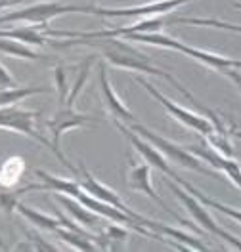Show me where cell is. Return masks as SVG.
I'll list each match as a JSON object with an SVG mask.
<instances>
[{"mask_svg":"<svg viewBox=\"0 0 241 252\" xmlns=\"http://www.w3.org/2000/svg\"><path fill=\"white\" fill-rule=\"evenodd\" d=\"M52 46L56 48H73V46H88L92 50H96L98 54L105 60L107 63H111L113 67L117 69H125V71H134V73H145V75H151V77H161L163 80H167L169 84H172L180 94L184 95L193 107L201 109L205 113V117L209 119L214 130L218 132H230V128H226L222 119L214 113L212 109L205 107L195 95L184 88V84L172 75V73H167L159 69L157 65H153L151 58L140 52L138 48H134L132 44H129V40H121L119 36H94V38H82V36H69L67 40L60 42V40H52L50 42Z\"/></svg>","mask_w":241,"mask_h":252,"instance_id":"6da1fadb","label":"cell"},{"mask_svg":"<svg viewBox=\"0 0 241 252\" xmlns=\"http://www.w3.org/2000/svg\"><path fill=\"white\" fill-rule=\"evenodd\" d=\"M174 25H197V27H216V29H226V31L240 32L238 23H228V21H218L212 17H188V16H176L165 14V16H153V17H142L140 21L132 23L129 27H113V29H102V31H88V32H77V31H56L50 29L48 25L42 27L40 31L48 36H82V38H94V36H125V34H134V32H163L167 27Z\"/></svg>","mask_w":241,"mask_h":252,"instance_id":"7a4b0ae2","label":"cell"},{"mask_svg":"<svg viewBox=\"0 0 241 252\" xmlns=\"http://www.w3.org/2000/svg\"><path fill=\"white\" fill-rule=\"evenodd\" d=\"M77 174H80V178L77 180L79 186L84 189L88 195H92L94 199L102 201V203H107V205H111V206H115V208H119V210H123V212H127L129 216H132L134 220L140 221V223L145 227V220H147V218L142 216V214H138L134 208H130L115 189H111L109 186H105V184H102L100 180H96V178L90 174V170L84 166V162H79Z\"/></svg>","mask_w":241,"mask_h":252,"instance_id":"9c48e42d","label":"cell"},{"mask_svg":"<svg viewBox=\"0 0 241 252\" xmlns=\"http://www.w3.org/2000/svg\"><path fill=\"white\" fill-rule=\"evenodd\" d=\"M2 38H12L17 42H23L27 46H46L52 42L48 34L38 29V25H29V27H14V29H0Z\"/></svg>","mask_w":241,"mask_h":252,"instance_id":"2e32d148","label":"cell"},{"mask_svg":"<svg viewBox=\"0 0 241 252\" xmlns=\"http://www.w3.org/2000/svg\"><path fill=\"white\" fill-rule=\"evenodd\" d=\"M56 199L67 210V214L73 216V220L77 223H80V227H84V229H88L92 233H98L102 229V220L103 218L98 216L96 212L88 210L84 205H80L77 199H73V197H69L65 193H56Z\"/></svg>","mask_w":241,"mask_h":252,"instance_id":"9a60e30c","label":"cell"},{"mask_svg":"<svg viewBox=\"0 0 241 252\" xmlns=\"http://www.w3.org/2000/svg\"><path fill=\"white\" fill-rule=\"evenodd\" d=\"M25 172V160L21 157H8L0 164V186L14 188L16 182Z\"/></svg>","mask_w":241,"mask_h":252,"instance_id":"ffe728a7","label":"cell"},{"mask_svg":"<svg viewBox=\"0 0 241 252\" xmlns=\"http://www.w3.org/2000/svg\"><path fill=\"white\" fill-rule=\"evenodd\" d=\"M38 117H40L38 111H27V109H21V107H16V105L0 107V128H4V130H12V132H19V134L27 136L29 140H34V142H38L40 145L48 147L50 151L58 157V160H60L64 166H67L71 172L77 174V168H75V166L62 155L60 149L54 147L52 140H48L44 134H40V132L36 130V126L34 125H36V119H38Z\"/></svg>","mask_w":241,"mask_h":252,"instance_id":"8992f818","label":"cell"},{"mask_svg":"<svg viewBox=\"0 0 241 252\" xmlns=\"http://www.w3.org/2000/svg\"><path fill=\"white\" fill-rule=\"evenodd\" d=\"M129 186H130V189H134V191L145 193L153 203H157V205H159L169 216H172L178 223H182V225H192L186 218H182L180 214H176V212L155 193V189L151 186V166H149L147 162H134V160H132V166H130V172H129Z\"/></svg>","mask_w":241,"mask_h":252,"instance_id":"4fadbf2b","label":"cell"},{"mask_svg":"<svg viewBox=\"0 0 241 252\" xmlns=\"http://www.w3.org/2000/svg\"><path fill=\"white\" fill-rule=\"evenodd\" d=\"M14 210H17L31 225L38 227V229H44V231L54 233L58 227H62V221H60L58 216H56V218H54V216H48V214H44V212H40V210H36V208H31V206L23 205V203H19V201L16 203V208H14Z\"/></svg>","mask_w":241,"mask_h":252,"instance_id":"e0dca14e","label":"cell"},{"mask_svg":"<svg viewBox=\"0 0 241 252\" xmlns=\"http://www.w3.org/2000/svg\"><path fill=\"white\" fill-rule=\"evenodd\" d=\"M75 12L92 14L94 4H65V2H58V0L34 2L31 6L2 14L0 16V25H10V23H16V21H27L31 25H38V23H48L56 17L65 16V14H75Z\"/></svg>","mask_w":241,"mask_h":252,"instance_id":"5b68a950","label":"cell"},{"mask_svg":"<svg viewBox=\"0 0 241 252\" xmlns=\"http://www.w3.org/2000/svg\"><path fill=\"white\" fill-rule=\"evenodd\" d=\"M193 0H157L142 6H130V8H103V6H94L96 16L103 17H153L165 16L180 10L184 4H190Z\"/></svg>","mask_w":241,"mask_h":252,"instance_id":"30bf717a","label":"cell"},{"mask_svg":"<svg viewBox=\"0 0 241 252\" xmlns=\"http://www.w3.org/2000/svg\"><path fill=\"white\" fill-rule=\"evenodd\" d=\"M16 2H19V0H0V12L6 10V8H10V6L16 4Z\"/></svg>","mask_w":241,"mask_h":252,"instance_id":"cb8c5ba5","label":"cell"},{"mask_svg":"<svg viewBox=\"0 0 241 252\" xmlns=\"http://www.w3.org/2000/svg\"><path fill=\"white\" fill-rule=\"evenodd\" d=\"M127 126H129L132 132H136L140 138H144L145 142L151 143L169 162H172V164H176V166H182V168H188V170H193V172L203 174V176L218 178V172H214L212 168H207L193 153L188 151L186 145H180V143L172 142V140L161 136L157 132H153L151 128L140 125V123H132V125H127Z\"/></svg>","mask_w":241,"mask_h":252,"instance_id":"277c9868","label":"cell"},{"mask_svg":"<svg viewBox=\"0 0 241 252\" xmlns=\"http://www.w3.org/2000/svg\"><path fill=\"white\" fill-rule=\"evenodd\" d=\"M134 79H136V82H138L142 88H145L149 94L153 95V97L157 99V103H161V105L165 107V111H167V113H169V115H171L174 121H178L182 126H186V128L193 130L195 134H201L203 138L214 130L212 123H210L205 115H201V113H195V111H190V109H186V107H182L180 103L172 101L171 97H167V95L163 94L161 90H157V88H155V86H153L149 80H145L144 77L136 75Z\"/></svg>","mask_w":241,"mask_h":252,"instance_id":"ba28073f","label":"cell"},{"mask_svg":"<svg viewBox=\"0 0 241 252\" xmlns=\"http://www.w3.org/2000/svg\"><path fill=\"white\" fill-rule=\"evenodd\" d=\"M119 38H127V40H132V42H142V44H149V46L165 48V50H176L180 54L195 60L197 63L205 65L207 69H212V71L228 77L236 86H240L241 62L238 58H228V56L209 52V50H201V48L184 44L182 40L172 38V36H169L165 32H134V34H125V36H119Z\"/></svg>","mask_w":241,"mask_h":252,"instance_id":"3957f363","label":"cell"},{"mask_svg":"<svg viewBox=\"0 0 241 252\" xmlns=\"http://www.w3.org/2000/svg\"><path fill=\"white\" fill-rule=\"evenodd\" d=\"M186 147H188V151H190V153H193L195 157L203 162V164H209L214 172H222L226 178H228V180H230V182L236 186V188L240 189L241 172H240V162H238V160H234V158L220 155V153H218L214 147H210L205 140H203V143L186 145Z\"/></svg>","mask_w":241,"mask_h":252,"instance_id":"7c38bea8","label":"cell"},{"mask_svg":"<svg viewBox=\"0 0 241 252\" xmlns=\"http://www.w3.org/2000/svg\"><path fill=\"white\" fill-rule=\"evenodd\" d=\"M54 79H56V90H58V95H60V103H64L65 95L69 92L67 77H65V67H56L54 69Z\"/></svg>","mask_w":241,"mask_h":252,"instance_id":"44dd1931","label":"cell"},{"mask_svg":"<svg viewBox=\"0 0 241 252\" xmlns=\"http://www.w3.org/2000/svg\"><path fill=\"white\" fill-rule=\"evenodd\" d=\"M94 123H102L100 119L92 117V115H84L75 111V105H58V111L54 113V117L46 121L50 134H52V143L56 149H60V138L64 136L65 132L79 128V126L94 125Z\"/></svg>","mask_w":241,"mask_h":252,"instance_id":"8fae6325","label":"cell"},{"mask_svg":"<svg viewBox=\"0 0 241 252\" xmlns=\"http://www.w3.org/2000/svg\"><path fill=\"white\" fill-rule=\"evenodd\" d=\"M100 88H102V95H103V103H105V107L113 115L115 121H121L123 125L136 123L134 113L127 107V103L113 90L111 82L107 79V67L103 63H100Z\"/></svg>","mask_w":241,"mask_h":252,"instance_id":"5bb4252c","label":"cell"},{"mask_svg":"<svg viewBox=\"0 0 241 252\" xmlns=\"http://www.w3.org/2000/svg\"><path fill=\"white\" fill-rule=\"evenodd\" d=\"M27 239L31 241V245H33V249L34 251H60V247H56V245H52L50 241H44L42 237L38 235V233H27Z\"/></svg>","mask_w":241,"mask_h":252,"instance_id":"7402d4cb","label":"cell"},{"mask_svg":"<svg viewBox=\"0 0 241 252\" xmlns=\"http://www.w3.org/2000/svg\"><path fill=\"white\" fill-rule=\"evenodd\" d=\"M165 184H167V188L176 195V199L182 203V206L186 208V212L192 216V220L195 221L197 225H201V227H203V231H207V233H210V235L218 237L220 241L230 243L236 251H241L240 237L232 235L230 231H226L224 227H220V225L214 221V218L209 214V208L203 205L199 199H195L188 189H184L180 184H176V182H172L171 178H165Z\"/></svg>","mask_w":241,"mask_h":252,"instance_id":"52a82bcc","label":"cell"},{"mask_svg":"<svg viewBox=\"0 0 241 252\" xmlns=\"http://www.w3.org/2000/svg\"><path fill=\"white\" fill-rule=\"evenodd\" d=\"M0 54L17 58V60H25V62H40V60H48V56L38 54L36 50L29 48L23 42H17L12 38H2L0 36Z\"/></svg>","mask_w":241,"mask_h":252,"instance_id":"d6986e66","label":"cell"},{"mask_svg":"<svg viewBox=\"0 0 241 252\" xmlns=\"http://www.w3.org/2000/svg\"><path fill=\"white\" fill-rule=\"evenodd\" d=\"M12 86H17L14 75L8 71V67L0 63V88H12Z\"/></svg>","mask_w":241,"mask_h":252,"instance_id":"603a6c76","label":"cell"},{"mask_svg":"<svg viewBox=\"0 0 241 252\" xmlns=\"http://www.w3.org/2000/svg\"><path fill=\"white\" fill-rule=\"evenodd\" d=\"M52 88L48 86H12V88H0V107H10L21 103L23 99L36 94H50Z\"/></svg>","mask_w":241,"mask_h":252,"instance_id":"ac0fdd59","label":"cell"}]
</instances>
